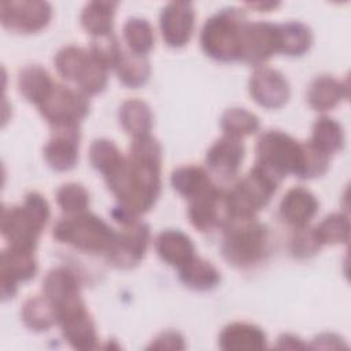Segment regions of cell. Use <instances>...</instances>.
Segmentation results:
<instances>
[{"mask_svg": "<svg viewBox=\"0 0 351 351\" xmlns=\"http://www.w3.org/2000/svg\"><path fill=\"white\" fill-rule=\"evenodd\" d=\"M276 52H278V25L262 21L244 23L240 60L261 66Z\"/></svg>", "mask_w": 351, "mask_h": 351, "instance_id": "11", "label": "cell"}, {"mask_svg": "<svg viewBox=\"0 0 351 351\" xmlns=\"http://www.w3.org/2000/svg\"><path fill=\"white\" fill-rule=\"evenodd\" d=\"M278 347L280 348H306L307 346H304L298 337L291 336V335H282L278 339Z\"/></svg>", "mask_w": 351, "mask_h": 351, "instance_id": "44", "label": "cell"}, {"mask_svg": "<svg viewBox=\"0 0 351 351\" xmlns=\"http://www.w3.org/2000/svg\"><path fill=\"white\" fill-rule=\"evenodd\" d=\"M52 16V7L47 1H1V25L15 33H36L44 29Z\"/></svg>", "mask_w": 351, "mask_h": 351, "instance_id": "10", "label": "cell"}, {"mask_svg": "<svg viewBox=\"0 0 351 351\" xmlns=\"http://www.w3.org/2000/svg\"><path fill=\"white\" fill-rule=\"evenodd\" d=\"M22 319L32 330H48L56 322V313L45 296H34L23 303Z\"/></svg>", "mask_w": 351, "mask_h": 351, "instance_id": "31", "label": "cell"}, {"mask_svg": "<svg viewBox=\"0 0 351 351\" xmlns=\"http://www.w3.org/2000/svg\"><path fill=\"white\" fill-rule=\"evenodd\" d=\"M222 254L234 266H251L256 263L266 250V226L255 217L230 218L226 221Z\"/></svg>", "mask_w": 351, "mask_h": 351, "instance_id": "6", "label": "cell"}, {"mask_svg": "<svg viewBox=\"0 0 351 351\" xmlns=\"http://www.w3.org/2000/svg\"><path fill=\"white\" fill-rule=\"evenodd\" d=\"M250 95L262 107L278 108L289 99V84L278 70L259 66L251 74Z\"/></svg>", "mask_w": 351, "mask_h": 351, "instance_id": "14", "label": "cell"}, {"mask_svg": "<svg viewBox=\"0 0 351 351\" xmlns=\"http://www.w3.org/2000/svg\"><path fill=\"white\" fill-rule=\"evenodd\" d=\"M43 291L55 308L56 322L85 308L77 276L67 267L60 266L49 270L43 281Z\"/></svg>", "mask_w": 351, "mask_h": 351, "instance_id": "9", "label": "cell"}, {"mask_svg": "<svg viewBox=\"0 0 351 351\" xmlns=\"http://www.w3.org/2000/svg\"><path fill=\"white\" fill-rule=\"evenodd\" d=\"M221 128L226 136L241 138L255 133L259 128V119L255 114L245 108H228L221 117Z\"/></svg>", "mask_w": 351, "mask_h": 351, "instance_id": "36", "label": "cell"}, {"mask_svg": "<svg viewBox=\"0 0 351 351\" xmlns=\"http://www.w3.org/2000/svg\"><path fill=\"white\" fill-rule=\"evenodd\" d=\"M182 350L185 348L184 339L180 333L173 330L162 332L159 336H156L148 350Z\"/></svg>", "mask_w": 351, "mask_h": 351, "instance_id": "42", "label": "cell"}, {"mask_svg": "<svg viewBox=\"0 0 351 351\" xmlns=\"http://www.w3.org/2000/svg\"><path fill=\"white\" fill-rule=\"evenodd\" d=\"M313 41L310 29L298 21L278 25V52L299 56L308 51Z\"/></svg>", "mask_w": 351, "mask_h": 351, "instance_id": "29", "label": "cell"}, {"mask_svg": "<svg viewBox=\"0 0 351 351\" xmlns=\"http://www.w3.org/2000/svg\"><path fill=\"white\" fill-rule=\"evenodd\" d=\"M170 181L173 188L188 200L197 197L214 186L206 170L197 166H182L176 169L171 173Z\"/></svg>", "mask_w": 351, "mask_h": 351, "instance_id": "27", "label": "cell"}, {"mask_svg": "<svg viewBox=\"0 0 351 351\" xmlns=\"http://www.w3.org/2000/svg\"><path fill=\"white\" fill-rule=\"evenodd\" d=\"M346 347V344H341V339L333 333H322L318 337L314 339L311 348H339Z\"/></svg>", "mask_w": 351, "mask_h": 351, "instance_id": "43", "label": "cell"}, {"mask_svg": "<svg viewBox=\"0 0 351 351\" xmlns=\"http://www.w3.org/2000/svg\"><path fill=\"white\" fill-rule=\"evenodd\" d=\"M37 107L52 126L78 125L89 111L88 99L82 92L58 84Z\"/></svg>", "mask_w": 351, "mask_h": 351, "instance_id": "8", "label": "cell"}, {"mask_svg": "<svg viewBox=\"0 0 351 351\" xmlns=\"http://www.w3.org/2000/svg\"><path fill=\"white\" fill-rule=\"evenodd\" d=\"M318 210V200L315 196L303 186L289 189L281 203L280 215L291 226L299 229L306 226Z\"/></svg>", "mask_w": 351, "mask_h": 351, "instance_id": "19", "label": "cell"}, {"mask_svg": "<svg viewBox=\"0 0 351 351\" xmlns=\"http://www.w3.org/2000/svg\"><path fill=\"white\" fill-rule=\"evenodd\" d=\"M321 245L322 244L315 233V229L303 226L296 229V233L291 240V252L296 258H310L318 252Z\"/></svg>", "mask_w": 351, "mask_h": 351, "instance_id": "41", "label": "cell"}, {"mask_svg": "<svg viewBox=\"0 0 351 351\" xmlns=\"http://www.w3.org/2000/svg\"><path fill=\"white\" fill-rule=\"evenodd\" d=\"M277 185V181L254 166L244 178L225 193L229 219L255 217L269 203Z\"/></svg>", "mask_w": 351, "mask_h": 351, "instance_id": "7", "label": "cell"}, {"mask_svg": "<svg viewBox=\"0 0 351 351\" xmlns=\"http://www.w3.org/2000/svg\"><path fill=\"white\" fill-rule=\"evenodd\" d=\"M66 341L75 350H93L97 344V335L93 319L86 308L58 321Z\"/></svg>", "mask_w": 351, "mask_h": 351, "instance_id": "21", "label": "cell"}, {"mask_svg": "<svg viewBox=\"0 0 351 351\" xmlns=\"http://www.w3.org/2000/svg\"><path fill=\"white\" fill-rule=\"evenodd\" d=\"M118 3L115 1H90L81 12V25L93 37L112 33V21Z\"/></svg>", "mask_w": 351, "mask_h": 351, "instance_id": "28", "label": "cell"}, {"mask_svg": "<svg viewBox=\"0 0 351 351\" xmlns=\"http://www.w3.org/2000/svg\"><path fill=\"white\" fill-rule=\"evenodd\" d=\"M55 82L45 69L38 64H29L19 71V93L30 103L38 106L51 92Z\"/></svg>", "mask_w": 351, "mask_h": 351, "instance_id": "24", "label": "cell"}, {"mask_svg": "<svg viewBox=\"0 0 351 351\" xmlns=\"http://www.w3.org/2000/svg\"><path fill=\"white\" fill-rule=\"evenodd\" d=\"M245 22L241 10L234 7L223 8L214 14L202 29L200 44L203 51L217 60H240Z\"/></svg>", "mask_w": 351, "mask_h": 351, "instance_id": "4", "label": "cell"}, {"mask_svg": "<svg viewBox=\"0 0 351 351\" xmlns=\"http://www.w3.org/2000/svg\"><path fill=\"white\" fill-rule=\"evenodd\" d=\"M162 148L151 134L136 137L125 167L107 182L119 206L130 215L147 213L160 193Z\"/></svg>", "mask_w": 351, "mask_h": 351, "instance_id": "1", "label": "cell"}, {"mask_svg": "<svg viewBox=\"0 0 351 351\" xmlns=\"http://www.w3.org/2000/svg\"><path fill=\"white\" fill-rule=\"evenodd\" d=\"M56 202L69 215L80 214L84 213L89 204V193L81 184L69 182L56 191Z\"/></svg>", "mask_w": 351, "mask_h": 351, "instance_id": "38", "label": "cell"}, {"mask_svg": "<svg viewBox=\"0 0 351 351\" xmlns=\"http://www.w3.org/2000/svg\"><path fill=\"white\" fill-rule=\"evenodd\" d=\"M188 217L191 223L200 232H208L229 219L225 193L215 188L189 200Z\"/></svg>", "mask_w": 351, "mask_h": 351, "instance_id": "16", "label": "cell"}, {"mask_svg": "<svg viewBox=\"0 0 351 351\" xmlns=\"http://www.w3.org/2000/svg\"><path fill=\"white\" fill-rule=\"evenodd\" d=\"M107 71L108 69L104 64H101L97 59H95L90 53V60L81 78L77 81L80 90L84 95H96L101 92L107 85Z\"/></svg>", "mask_w": 351, "mask_h": 351, "instance_id": "40", "label": "cell"}, {"mask_svg": "<svg viewBox=\"0 0 351 351\" xmlns=\"http://www.w3.org/2000/svg\"><path fill=\"white\" fill-rule=\"evenodd\" d=\"M89 60H90L89 51L75 45H67L56 53L55 66L58 73L64 80L74 81L77 84V81L85 71Z\"/></svg>", "mask_w": 351, "mask_h": 351, "instance_id": "32", "label": "cell"}, {"mask_svg": "<svg viewBox=\"0 0 351 351\" xmlns=\"http://www.w3.org/2000/svg\"><path fill=\"white\" fill-rule=\"evenodd\" d=\"M304 144L281 130L262 133L256 143L255 166L280 184L288 174L302 178Z\"/></svg>", "mask_w": 351, "mask_h": 351, "instance_id": "3", "label": "cell"}, {"mask_svg": "<svg viewBox=\"0 0 351 351\" xmlns=\"http://www.w3.org/2000/svg\"><path fill=\"white\" fill-rule=\"evenodd\" d=\"M195 10L189 1H171L160 12L162 37L170 47L185 45L193 30Z\"/></svg>", "mask_w": 351, "mask_h": 351, "instance_id": "17", "label": "cell"}, {"mask_svg": "<svg viewBox=\"0 0 351 351\" xmlns=\"http://www.w3.org/2000/svg\"><path fill=\"white\" fill-rule=\"evenodd\" d=\"M123 230L118 233L117 240L107 254L110 263L129 269L136 266L145 255L148 240H149V226L138 219L123 225Z\"/></svg>", "mask_w": 351, "mask_h": 351, "instance_id": "12", "label": "cell"}, {"mask_svg": "<svg viewBox=\"0 0 351 351\" xmlns=\"http://www.w3.org/2000/svg\"><path fill=\"white\" fill-rule=\"evenodd\" d=\"M115 70L122 84L130 88H138L144 85L151 74V67L145 56H137L132 52H122Z\"/></svg>", "mask_w": 351, "mask_h": 351, "instance_id": "35", "label": "cell"}, {"mask_svg": "<svg viewBox=\"0 0 351 351\" xmlns=\"http://www.w3.org/2000/svg\"><path fill=\"white\" fill-rule=\"evenodd\" d=\"M52 128V136L44 147V158L56 171L71 170L78 160V125H59Z\"/></svg>", "mask_w": 351, "mask_h": 351, "instance_id": "15", "label": "cell"}, {"mask_svg": "<svg viewBox=\"0 0 351 351\" xmlns=\"http://www.w3.org/2000/svg\"><path fill=\"white\" fill-rule=\"evenodd\" d=\"M218 343L219 347L226 351L262 350L266 347V335L256 325L233 322L223 328Z\"/></svg>", "mask_w": 351, "mask_h": 351, "instance_id": "20", "label": "cell"}, {"mask_svg": "<svg viewBox=\"0 0 351 351\" xmlns=\"http://www.w3.org/2000/svg\"><path fill=\"white\" fill-rule=\"evenodd\" d=\"M89 52L95 59H97L107 69H111V67L115 69L122 55V48L119 47L117 37L112 33H110L106 36L93 37Z\"/></svg>", "mask_w": 351, "mask_h": 351, "instance_id": "39", "label": "cell"}, {"mask_svg": "<svg viewBox=\"0 0 351 351\" xmlns=\"http://www.w3.org/2000/svg\"><path fill=\"white\" fill-rule=\"evenodd\" d=\"M247 5L252 7V8H259V10H270V8H276L278 5V3H248Z\"/></svg>", "mask_w": 351, "mask_h": 351, "instance_id": "45", "label": "cell"}, {"mask_svg": "<svg viewBox=\"0 0 351 351\" xmlns=\"http://www.w3.org/2000/svg\"><path fill=\"white\" fill-rule=\"evenodd\" d=\"M119 123L122 128L136 137L149 134L152 129V112L147 103L138 99H129L122 103L118 112Z\"/></svg>", "mask_w": 351, "mask_h": 351, "instance_id": "26", "label": "cell"}, {"mask_svg": "<svg viewBox=\"0 0 351 351\" xmlns=\"http://www.w3.org/2000/svg\"><path fill=\"white\" fill-rule=\"evenodd\" d=\"M178 276L186 287L196 291L213 289L221 280L219 271L208 261L195 255L178 267Z\"/></svg>", "mask_w": 351, "mask_h": 351, "instance_id": "25", "label": "cell"}, {"mask_svg": "<svg viewBox=\"0 0 351 351\" xmlns=\"http://www.w3.org/2000/svg\"><path fill=\"white\" fill-rule=\"evenodd\" d=\"M156 252L162 261L173 266H182L195 255L192 240L177 229H167L158 234L155 241Z\"/></svg>", "mask_w": 351, "mask_h": 351, "instance_id": "22", "label": "cell"}, {"mask_svg": "<svg viewBox=\"0 0 351 351\" xmlns=\"http://www.w3.org/2000/svg\"><path fill=\"white\" fill-rule=\"evenodd\" d=\"M348 97V85L330 75L317 77L308 86L307 100L318 111H326L336 107L343 99Z\"/></svg>", "mask_w": 351, "mask_h": 351, "instance_id": "23", "label": "cell"}, {"mask_svg": "<svg viewBox=\"0 0 351 351\" xmlns=\"http://www.w3.org/2000/svg\"><path fill=\"white\" fill-rule=\"evenodd\" d=\"M89 159L92 166L100 171L104 178L112 174L125 162L118 147L107 138H99L92 143L89 148Z\"/></svg>", "mask_w": 351, "mask_h": 351, "instance_id": "33", "label": "cell"}, {"mask_svg": "<svg viewBox=\"0 0 351 351\" xmlns=\"http://www.w3.org/2000/svg\"><path fill=\"white\" fill-rule=\"evenodd\" d=\"M315 149L330 156L344 144L343 128L339 122L329 117H321L313 125L311 138L308 141Z\"/></svg>", "mask_w": 351, "mask_h": 351, "instance_id": "30", "label": "cell"}, {"mask_svg": "<svg viewBox=\"0 0 351 351\" xmlns=\"http://www.w3.org/2000/svg\"><path fill=\"white\" fill-rule=\"evenodd\" d=\"M244 159V145L240 138L223 136L218 138L207 151L206 163L210 170L222 177L232 178Z\"/></svg>", "mask_w": 351, "mask_h": 351, "instance_id": "18", "label": "cell"}, {"mask_svg": "<svg viewBox=\"0 0 351 351\" xmlns=\"http://www.w3.org/2000/svg\"><path fill=\"white\" fill-rule=\"evenodd\" d=\"M117 236L118 233L101 218L85 211L62 218L53 228V237L58 241L95 254L107 255Z\"/></svg>", "mask_w": 351, "mask_h": 351, "instance_id": "5", "label": "cell"}, {"mask_svg": "<svg viewBox=\"0 0 351 351\" xmlns=\"http://www.w3.org/2000/svg\"><path fill=\"white\" fill-rule=\"evenodd\" d=\"M49 218L48 202L37 192L25 196L21 206L4 207L1 233L10 247L33 251Z\"/></svg>", "mask_w": 351, "mask_h": 351, "instance_id": "2", "label": "cell"}, {"mask_svg": "<svg viewBox=\"0 0 351 351\" xmlns=\"http://www.w3.org/2000/svg\"><path fill=\"white\" fill-rule=\"evenodd\" d=\"M123 37L132 53L145 56L154 47V29L147 19L130 18L123 25Z\"/></svg>", "mask_w": 351, "mask_h": 351, "instance_id": "34", "label": "cell"}, {"mask_svg": "<svg viewBox=\"0 0 351 351\" xmlns=\"http://www.w3.org/2000/svg\"><path fill=\"white\" fill-rule=\"evenodd\" d=\"M314 229L321 244H343L348 241L350 221L346 214L333 213Z\"/></svg>", "mask_w": 351, "mask_h": 351, "instance_id": "37", "label": "cell"}, {"mask_svg": "<svg viewBox=\"0 0 351 351\" xmlns=\"http://www.w3.org/2000/svg\"><path fill=\"white\" fill-rule=\"evenodd\" d=\"M37 263L33 251L8 247L0 256V288L1 298L7 300L16 292L19 281H27L34 277Z\"/></svg>", "mask_w": 351, "mask_h": 351, "instance_id": "13", "label": "cell"}]
</instances>
